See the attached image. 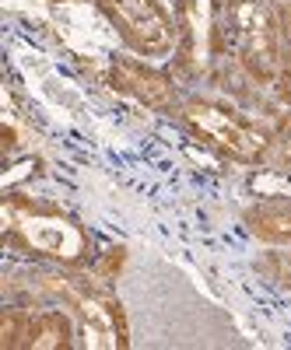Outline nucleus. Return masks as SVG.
I'll list each match as a JSON object with an SVG mask.
<instances>
[{
	"label": "nucleus",
	"instance_id": "nucleus-1",
	"mask_svg": "<svg viewBox=\"0 0 291 350\" xmlns=\"http://www.w3.org/2000/svg\"><path fill=\"white\" fill-rule=\"evenodd\" d=\"M179 120L186 123V130L197 140H203L211 151H218L228 161L256 165V161H264L267 151H270V140L260 133L253 123H246L242 116H236L225 105L190 98V102L179 105Z\"/></svg>",
	"mask_w": 291,
	"mask_h": 350
},
{
	"label": "nucleus",
	"instance_id": "nucleus-2",
	"mask_svg": "<svg viewBox=\"0 0 291 350\" xmlns=\"http://www.w3.org/2000/svg\"><path fill=\"white\" fill-rule=\"evenodd\" d=\"M4 231H8V245L11 249H25V252H39L60 262H84L88 259V235L67 217L53 214L46 207H32L25 211V217H18V211L4 207Z\"/></svg>",
	"mask_w": 291,
	"mask_h": 350
},
{
	"label": "nucleus",
	"instance_id": "nucleus-3",
	"mask_svg": "<svg viewBox=\"0 0 291 350\" xmlns=\"http://www.w3.org/2000/svg\"><path fill=\"white\" fill-rule=\"evenodd\" d=\"M109 25L137 56H168L176 49V25L158 0H95Z\"/></svg>",
	"mask_w": 291,
	"mask_h": 350
},
{
	"label": "nucleus",
	"instance_id": "nucleus-4",
	"mask_svg": "<svg viewBox=\"0 0 291 350\" xmlns=\"http://www.w3.org/2000/svg\"><path fill=\"white\" fill-rule=\"evenodd\" d=\"M60 295L81 312L84 323V336H88L92 347H123V326H120V305H116L109 295L88 287L84 280H64Z\"/></svg>",
	"mask_w": 291,
	"mask_h": 350
},
{
	"label": "nucleus",
	"instance_id": "nucleus-5",
	"mask_svg": "<svg viewBox=\"0 0 291 350\" xmlns=\"http://www.w3.org/2000/svg\"><path fill=\"white\" fill-rule=\"evenodd\" d=\"M112 81L116 88H123L127 95H134L140 105H148L155 112H168L179 105V95H176V84L172 77L151 64L137 60V56H116L112 60Z\"/></svg>",
	"mask_w": 291,
	"mask_h": 350
},
{
	"label": "nucleus",
	"instance_id": "nucleus-6",
	"mask_svg": "<svg viewBox=\"0 0 291 350\" xmlns=\"http://www.w3.org/2000/svg\"><path fill=\"white\" fill-rule=\"evenodd\" d=\"M21 347H32V350H67V347H74V323H71V315L60 312V308L28 312Z\"/></svg>",
	"mask_w": 291,
	"mask_h": 350
},
{
	"label": "nucleus",
	"instance_id": "nucleus-7",
	"mask_svg": "<svg viewBox=\"0 0 291 350\" xmlns=\"http://www.w3.org/2000/svg\"><path fill=\"white\" fill-rule=\"evenodd\" d=\"M249 231L260 242L270 245H291V207H277V203H260L246 214Z\"/></svg>",
	"mask_w": 291,
	"mask_h": 350
},
{
	"label": "nucleus",
	"instance_id": "nucleus-8",
	"mask_svg": "<svg viewBox=\"0 0 291 350\" xmlns=\"http://www.w3.org/2000/svg\"><path fill=\"white\" fill-rule=\"evenodd\" d=\"M183 39L186 46H193L190 60H203L207 53V39L214 32V0H183Z\"/></svg>",
	"mask_w": 291,
	"mask_h": 350
},
{
	"label": "nucleus",
	"instance_id": "nucleus-9",
	"mask_svg": "<svg viewBox=\"0 0 291 350\" xmlns=\"http://www.w3.org/2000/svg\"><path fill=\"white\" fill-rule=\"evenodd\" d=\"M256 270L264 273L270 284L291 291V245H274L256 259Z\"/></svg>",
	"mask_w": 291,
	"mask_h": 350
},
{
	"label": "nucleus",
	"instance_id": "nucleus-10",
	"mask_svg": "<svg viewBox=\"0 0 291 350\" xmlns=\"http://www.w3.org/2000/svg\"><path fill=\"white\" fill-rule=\"evenodd\" d=\"M277 28H281V42H284V49L291 53V0L277 4Z\"/></svg>",
	"mask_w": 291,
	"mask_h": 350
},
{
	"label": "nucleus",
	"instance_id": "nucleus-11",
	"mask_svg": "<svg viewBox=\"0 0 291 350\" xmlns=\"http://www.w3.org/2000/svg\"><path fill=\"white\" fill-rule=\"evenodd\" d=\"M274 92H277L281 105H288V109H291V60L281 67V74H277V81H274Z\"/></svg>",
	"mask_w": 291,
	"mask_h": 350
},
{
	"label": "nucleus",
	"instance_id": "nucleus-12",
	"mask_svg": "<svg viewBox=\"0 0 291 350\" xmlns=\"http://www.w3.org/2000/svg\"><path fill=\"white\" fill-rule=\"evenodd\" d=\"M277 161L281 165H291V120H288V126L277 137Z\"/></svg>",
	"mask_w": 291,
	"mask_h": 350
},
{
	"label": "nucleus",
	"instance_id": "nucleus-13",
	"mask_svg": "<svg viewBox=\"0 0 291 350\" xmlns=\"http://www.w3.org/2000/svg\"><path fill=\"white\" fill-rule=\"evenodd\" d=\"M270 4H284V0H270Z\"/></svg>",
	"mask_w": 291,
	"mask_h": 350
}]
</instances>
